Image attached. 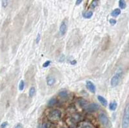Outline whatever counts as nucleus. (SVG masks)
Instances as JSON below:
<instances>
[{"instance_id":"16","label":"nucleus","mask_w":129,"mask_h":128,"mask_svg":"<svg viewBox=\"0 0 129 128\" xmlns=\"http://www.w3.org/2000/svg\"><path fill=\"white\" fill-rule=\"evenodd\" d=\"M56 102H57V100L56 98H51V100H49V101L48 102V105L49 106H52L56 104Z\"/></svg>"},{"instance_id":"9","label":"nucleus","mask_w":129,"mask_h":128,"mask_svg":"<svg viewBox=\"0 0 129 128\" xmlns=\"http://www.w3.org/2000/svg\"><path fill=\"white\" fill-rule=\"evenodd\" d=\"M97 99L99 101V102L101 103L103 106H107V104H108V102H107V100L105 99L104 97H103L101 95H99L97 96Z\"/></svg>"},{"instance_id":"28","label":"nucleus","mask_w":129,"mask_h":128,"mask_svg":"<svg viewBox=\"0 0 129 128\" xmlns=\"http://www.w3.org/2000/svg\"><path fill=\"white\" fill-rule=\"evenodd\" d=\"M39 128H47V124H43Z\"/></svg>"},{"instance_id":"3","label":"nucleus","mask_w":129,"mask_h":128,"mask_svg":"<svg viewBox=\"0 0 129 128\" xmlns=\"http://www.w3.org/2000/svg\"><path fill=\"white\" fill-rule=\"evenodd\" d=\"M61 112L60 110H54L53 111H51L49 113V118L52 120H57L61 118Z\"/></svg>"},{"instance_id":"5","label":"nucleus","mask_w":129,"mask_h":128,"mask_svg":"<svg viewBox=\"0 0 129 128\" xmlns=\"http://www.w3.org/2000/svg\"><path fill=\"white\" fill-rule=\"evenodd\" d=\"M99 105L96 103H91L86 107V110L90 113H94L99 110Z\"/></svg>"},{"instance_id":"27","label":"nucleus","mask_w":129,"mask_h":128,"mask_svg":"<svg viewBox=\"0 0 129 128\" xmlns=\"http://www.w3.org/2000/svg\"><path fill=\"white\" fill-rule=\"evenodd\" d=\"M83 1V0H76V5H79V4L81 3V2Z\"/></svg>"},{"instance_id":"26","label":"nucleus","mask_w":129,"mask_h":128,"mask_svg":"<svg viewBox=\"0 0 129 128\" xmlns=\"http://www.w3.org/2000/svg\"><path fill=\"white\" fill-rule=\"evenodd\" d=\"M15 128H23L22 124H17Z\"/></svg>"},{"instance_id":"11","label":"nucleus","mask_w":129,"mask_h":128,"mask_svg":"<svg viewBox=\"0 0 129 128\" xmlns=\"http://www.w3.org/2000/svg\"><path fill=\"white\" fill-rule=\"evenodd\" d=\"M120 14H121V10L120 8H116L111 12V16L112 17H118V16L120 15Z\"/></svg>"},{"instance_id":"10","label":"nucleus","mask_w":129,"mask_h":128,"mask_svg":"<svg viewBox=\"0 0 129 128\" xmlns=\"http://www.w3.org/2000/svg\"><path fill=\"white\" fill-rule=\"evenodd\" d=\"M92 15H93V13H92V12L90 11H86L83 13V17L86 19L91 18L92 17Z\"/></svg>"},{"instance_id":"19","label":"nucleus","mask_w":129,"mask_h":128,"mask_svg":"<svg viewBox=\"0 0 129 128\" xmlns=\"http://www.w3.org/2000/svg\"><path fill=\"white\" fill-rule=\"evenodd\" d=\"M97 4H98V0H93V1L92 2V3L90 5V8H94L97 5Z\"/></svg>"},{"instance_id":"29","label":"nucleus","mask_w":129,"mask_h":128,"mask_svg":"<svg viewBox=\"0 0 129 128\" xmlns=\"http://www.w3.org/2000/svg\"><path fill=\"white\" fill-rule=\"evenodd\" d=\"M70 63H71L72 64H76V61H72L70 62Z\"/></svg>"},{"instance_id":"18","label":"nucleus","mask_w":129,"mask_h":128,"mask_svg":"<svg viewBox=\"0 0 129 128\" xmlns=\"http://www.w3.org/2000/svg\"><path fill=\"white\" fill-rule=\"evenodd\" d=\"M10 0H2L1 3H2V7L3 8H6L9 5Z\"/></svg>"},{"instance_id":"1","label":"nucleus","mask_w":129,"mask_h":128,"mask_svg":"<svg viewBox=\"0 0 129 128\" xmlns=\"http://www.w3.org/2000/svg\"><path fill=\"white\" fill-rule=\"evenodd\" d=\"M122 75H123V70L122 69H119L116 74L112 77L111 80V84L112 87H116L119 84L120 81L121 80Z\"/></svg>"},{"instance_id":"6","label":"nucleus","mask_w":129,"mask_h":128,"mask_svg":"<svg viewBox=\"0 0 129 128\" xmlns=\"http://www.w3.org/2000/svg\"><path fill=\"white\" fill-rule=\"evenodd\" d=\"M67 31V20H65L61 23V24L60 25V33L61 35H63L65 34Z\"/></svg>"},{"instance_id":"15","label":"nucleus","mask_w":129,"mask_h":128,"mask_svg":"<svg viewBox=\"0 0 129 128\" xmlns=\"http://www.w3.org/2000/svg\"><path fill=\"white\" fill-rule=\"evenodd\" d=\"M29 96L30 97H32V96H34L36 94V89H35V88L34 87H31L30 88V90H29Z\"/></svg>"},{"instance_id":"21","label":"nucleus","mask_w":129,"mask_h":128,"mask_svg":"<svg viewBox=\"0 0 129 128\" xmlns=\"http://www.w3.org/2000/svg\"><path fill=\"white\" fill-rule=\"evenodd\" d=\"M51 61H47L45 62V63H43V67H44V68H47V67H48L49 65L51 64Z\"/></svg>"},{"instance_id":"24","label":"nucleus","mask_w":129,"mask_h":128,"mask_svg":"<svg viewBox=\"0 0 129 128\" xmlns=\"http://www.w3.org/2000/svg\"><path fill=\"white\" fill-rule=\"evenodd\" d=\"M109 22L111 23L112 25H114L115 24H116V19H111L110 20H109Z\"/></svg>"},{"instance_id":"2","label":"nucleus","mask_w":129,"mask_h":128,"mask_svg":"<svg viewBox=\"0 0 129 128\" xmlns=\"http://www.w3.org/2000/svg\"><path fill=\"white\" fill-rule=\"evenodd\" d=\"M121 127L122 128H129V103L127 104L124 110Z\"/></svg>"},{"instance_id":"8","label":"nucleus","mask_w":129,"mask_h":128,"mask_svg":"<svg viewBox=\"0 0 129 128\" xmlns=\"http://www.w3.org/2000/svg\"><path fill=\"white\" fill-rule=\"evenodd\" d=\"M56 82V79L54 77L51 76V75H49V76L47 77V85L49 86H52V85H54Z\"/></svg>"},{"instance_id":"25","label":"nucleus","mask_w":129,"mask_h":128,"mask_svg":"<svg viewBox=\"0 0 129 128\" xmlns=\"http://www.w3.org/2000/svg\"><path fill=\"white\" fill-rule=\"evenodd\" d=\"M39 40H40V34L39 33H38L37 35V38H36V43H39Z\"/></svg>"},{"instance_id":"17","label":"nucleus","mask_w":129,"mask_h":128,"mask_svg":"<svg viewBox=\"0 0 129 128\" xmlns=\"http://www.w3.org/2000/svg\"><path fill=\"white\" fill-rule=\"evenodd\" d=\"M25 88V82L23 80H21L20 82H19V89L20 91H23Z\"/></svg>"},{"instance_id":"20","label":"nucleus","mask_w":129,"mask_h":128,"mask_svg":"<svg viewBox=\"0 0 129 128\" xmlns=\"http://www.w3.org/2000/svg\"><path fill=\"white\" fill-rule=\"evenodd\" d=\"M81 128H92V127L90 124H87V123H85V124H83L81 125Z\"/></svg>"},{"instance_id":"14","label":"nucleus","mask_w":129,"mask_h":128,"mask_svg":"<svg viewBox=\"0 0 129 128\" xmlns=\"http://www.w3.org/2000/svg\"><path fill=\"white\" fill-rule=\"evenodd\" d=\"M119 6L120 8L121 9H125L126 8V3L125 0H120L119 1Z\"/></svg>"},{"instance_id":"23","label":"nucleus","mask_w":129,"mask_h":128,"mask_svg":"<svg viewBox=\"0 0 129 128\" xmlns=\"http://www.w3.org/2000/svg\"><path fill=\"white\" fill-rule=\"evenodd\" d=\"M7 125H8L7 122H3L1 124V125L0 128H5L7 126Z\"/></svg>"},{"instance_id":"13","label":"nucleus","mask_w":129,"mask_h":128,"mask_svg":"<svg viewBox=\"0 0 129 128\" xmlns=\"http://www.w3.org/2000/svg\"><path fill=\"white\" fill-rule=\"evenodd\" d=\"M59 96L61 97V98H63V99H67L68 98V93L67 91L64 90V91H60L59 93Z\"/></svg>"},{"instance_id":"30","label":"nucleus","mask_w":129,"mask_h":128,"mask_svg":"<svg viewBox=\"0 0 129 128\" xmlns=\"http://www.w3.org/2000/svg\"></svg>"},{"instance_id":"22","label":"nucleus","mask_w":129,"mask_h":128,"mask_svg":"<svg viewBox=\"0 0 129 128\" xmlns=\"http://www.w3.org/2000/svg\"><path fill=\"white\" fill-rule=\"evenodd\" d=\"M79 104H80L81 106H82V107L85 106L86 104H87V102H86L85 100H82L81 101H79Z\"/></svg>"},{"instance_id":"12","label":"nucleus","mask_w":129,"mask_h":128,"mask_svg":"<svg viewBox=\"0 0 129 128\" xmlns=\"http://www.w3.org/2000/svg\"><path fill=\"white\" fill-rule=\"evenodd\" d=\"M117 106H118L117 102L116 101H114V102H111L109 104V109L112 111H115L117 108Z\"/></svg>"},{"instance_id":"4","label":"nucleus","mask_w":129,"mask_h":128,"mask_svg":"<svg viewBox=\"0 0 129 128\" xmlns=\"http://www.w3.org/2000/svg\"><path fill=\"white\" fill-rule=\"evenodd\" d=\"M99 120L100 121V122L105 127L107 128H109L110 126V121L107 115H105V113H101L99 114Z\"/></svg>"},{"instance_id":"7","label":"nucleus","mask_w":129,"mask_h":128,"mask_svg":"<svg viewBox=\"0 0 129 128\" xmlns=\"http://www.w3.org/2000/svg\"><path fill=\"white\" fill-rule=\"evenodd\" d=\"M86 86L87 88V89L92 93H94L95 92V86L93 82L90 80H87L86 82Z\"/></svg>"}]
</instances>
